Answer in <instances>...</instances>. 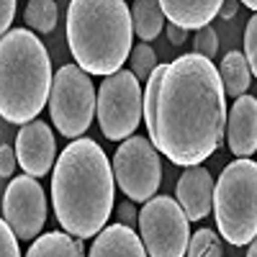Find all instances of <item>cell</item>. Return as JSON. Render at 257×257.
I'll list each match as a JSON object with an SVG mask.
<instances>
[{
  "mask_svg": "<svg viewBox=\"0 0 257 257\" xmlns=\"http://www.w3.org/2000/svg\"><path fill=\"white\" fill-rule=\"evenodd\" d=\"M26 26L34 29L36 34H52L57 29V3L54 0H31V3L26 6Z\"/></svg>",
  "mask_w": 257,
  "mask_h": 257,
  "instance_id": "obj_19",
  "label": "cell"
},
{
  "mask_svg": "<svg viewBox=\"0 0 257 257\" xmlns=\"http://www.w3.org/2000/svg\"><path fill=\"white\" fill-rule=\"evenodd\" d=\"M244 8H249V11H254V13H257V0H247Z\"/></svg>",
  "mask_w": 257,
  "mask_h": 257,
  "instance_id": "obj_31",
  "label": "cell"
},
{
  "mask_svg": "<svg viewBox=\"0 0 257 257\" xmlns=\"http://www.w3.org/2000/svg\"><path fill=\"white\" fill-rule=\"evenodd\" d=\"M16 157L18 165L24 167V173L31 178H44L52 165L57 162V142L49 123L44 121H31L26 126H21V132L16 137Z\"/></svg>",
  "mask_w": 257,
  "mask_h": 257,
  "instance_id": "obj_11",
  "label": "cell"
},
{
  "mask_svg": "<svg viewBox=\"0 0 257 257\" xmlns=\"http://www.w3.org/2000/svg\"><path fill=\"white\" fill-rule=\"evenodd\" d=\"M128 62H132V72H134L139 80H149V77H152V72L160 67L155 49L149 47V44H144V41L134 47V52H132V57H128Z\"/></svg>",
  "mask_w": 257,
  "mask_h": 257,
  "instance_id": "obj_21",
  "label": "cell"
},
{
  "mask_svg": "<svg viewBox=\"0 0 257 257\" xmlns=\"http://www.w3.org/2000/svg\"><path fill=\"white\" fill-rule=\"evenodd\" d=\"M147 254L149 252L139 239V234L123 224L105 226L88 252V257H147Z\"/></svg>",
  "mask_w": 257,
  "mask_h": 257,
  "instance_id": "obj_15",
  "label": "cell"
},
{
  "mask_svg": "<svg viewBox=\"0 0 257 257\" xmlns=\"http://www.w3.org/2000/svg\"><path fill=\"white\" fill-rule=\"evenodd\" d=\"M221 82H224V90L231 98H242L252 82V70H249V62L242 52H226L221 59V67H219Z\"/></svg>",
  "mask_w": 257,
  "mask_h": 257,
  "instance_id": "obj_17",
  "label": "cell"
},
{
  "mask_svg": "<svg viewBox=\"0 0 257 257\" xmlns=\"http://www.w3.org/2000/svg\"><path fill=\"white\" fill-rule=\"evenodd\" d=\"M167 39H170V44L183 47V44H185V39H188V31H183V29L175 26V24H170V26H167Z\"/></svg>",
  "mask_w": 257,
  "mask_h": 257,
  "instance_id": "obj_28",
  "label": "cell"
},
{
  "mask_svg": "<svg viewBox=\"0 0 257 257\" xmlns=\"http://www.w3.org/2000/svg\"><path fill=\"white\" fill-rule=\"evenodd\" d=\"M118 221H121L123 226H128V229H132L134 224H139V213H137V208H134V201L118 203Z\"/></svg>",
  "mask_w": 257,
  "mask_h": 257,
  "instance_id": "obj_27",
  "label": "cell"
},
{
  "mask_svg": "<svg viewBox=\"0 0 257 257\" xmlns=\"http://www.w3.org/2000/svg\"><path fill=\"white\" fill-rule=\"evenodd\" d=\"M188 257H224V252H221V237L213 229H198L190 237Z\"/></svg>",
  "mask_w": 257,
  "mask_h": 257,
  "instance_id": "obj_20",
  "label": "cell"
},
{
  "mask_svg": "<svg viewBox=\"0 0 257 257\" xmlns=\"http://www.w3.org/2000/svg\"><path fill=\"white\" fill-rule=\"evenodd\" d=\"M132 24H134V36L149 44L165 29V11L157 0H137V3H132Z\"/></svg>",
  "mask_w": 257,
  "mask_h": 257,
  "instance_id": "obj_18",
  "label": "cell"
},
{
  "mask_svg": "<svg viewBox=\"0 0 257 257\" xmlns=\"http://www.w3.org/2000/svg\"><path fill=\"white\" fill-rule=\"evenodd\" d=\"M52 59L31 29H13L0 41V116L26 126L52 95Z\"/></svg>",
  "mask_w": 257,
  "mask_h": 257,
  "instance_id": "obj_4",
  "label": "cell"
},
{
  "mask_svg": "<svg viewBox=\"0 0 257 257\" xmlns=\"http://www.w3.org/2000/svg\"><path fill=\"white\" fill-rule=\"evenodd\" d=\"M111 165L113 178L128 201L147 203L155 198L162 183V165L157 147L149 142V137H132L121 142Z\"/></svg>",
  "mask_w": 257,
  "mask_h": 257,
  "instance_id": "obj_9",
  "label": "cell"
},
{
  "mask_svg": "<svg viewBox=\"0 0 257 257\" xmlns=\"http://www.w3.org/2000/svg\"><path fill=\"white\" fill-rule=\"evenodd\" d=\"M98 111V95L88 72L77 64H64L54 75L52 95H49V116L57 132L67 139H80L90 128Z\"/></svg>",
  "mask_w": 257,
  "mask_h": 257,
  "instance_id": "obj_6",
  "label": "cell"
},
{
  "mask_svg": "<svg viewBox=\"0 0 257 257\" xmlns=\"http://www.w3.org/2000/svg\"><path fill=\"white\" fill-rule=\"evenodd\" d=\"M132 6L123 0H72L67 6V44L75 64L103 80L121 72L134 47Z\"/></svg>",
  "mask_w": 257,
  "mask_h": 257,
  "instance_id": "obj_3",
  "label": "cell"
},
{
  "mask_svg": "<svg viewBox=\"0 0 257 257\" xmlns=\"http://www.w3.org/2000/svg\"><path fill=\"white\" fill-rule=\"evenodd\" d=\"M247 257H257V239L249 244V249H247Z\"/></svg>",
  "mask_w": 257,
  "mask_h": 257,
  "instance_id": "obj_30",
  "label": "cell"
},
{
  "mask_svg": "<svg viewBox=\"0 0 257 257\" xmlns=\"http://www.w3.org/2000/svg\"><path fill=\"white\" fill-rule=\"evenodd\" d=\"M113 165L93 139L62 149L52 173V206L62 229L75 239H95L113 211Z\"/></svg>",
  "mask_w": 257,
  "mask_h": 257,
  "instance_id": "obj_2",
  "label": "cell"
},
{
  "mask_svg": "<svg viewBox=\"0 0 257 257\" xmlns=\"http://www.w3.org/2000/svg\"><path fill=\"white\" fill-rule=\"evenodd\" d=\"M165 18L183 31H201L221 13V0H160Z\"/></svg>",
  "mask_w": 257,
  "mask_h": 257,
  "instance_id": "obj_14",
  "label": "cell"
},
{
  "mask_svg": "<svg viewBox=\"0 0 257 257\" xmlns=\"http://www.w3.org/2000/svg\"><path fill=\"white\" fill-rule=\"evenodd\" d=\"M226 90L216 64L190 52L152 72L144 88L149 142L173 165L196 167L226 137Z\"/></svg>",
  "mask_w": 257,
  "mask_h": 257,
  "instance_id": "obj_1",
  "label": "cell"
},
{
  "mask_svg": "<svg viewBox=\"0 0 257 257\" xmlns=\"http://www.w3.org/2000/svg\"><path fill=\"white\" fill-rule=\"evenodd\" d=\"M3 221L18 239H39L47 224V193L31 175H16L3 193Z\"/></svg>",
  "mask_w": 257,
  "mask_h": 257,
  "instance_id": "obj_10",
  "label": "cell"
},
{
  "mask_svg": "<svg viewBox=\"0 0 257 257\" xmlns=\"http://www.w3.org/2000/svg\"><path fill=\"white\" fill-rule=\"evenodd\" d=\"M18 237L13 234V229L3 221L0 224V257H21V249H18Z\"/></svg>",
  "mask_w": 257,
  "mask_h": 257,
  "instance_id": "obj_24",
  "label": "cell"
},
{
  "mask_svg": "<svg viewBox=\"0 0 257 257\" xmlns=\"http://www.w3.org/2000/svg\"><path fill=\"white\" fill-rule=\"evenodd\" d=\"M144 121V93L139 77L128 70H121L105 77L98 88V123L105 139L126 142L132 139Z\"/></svg>",
  "mask_w": 257,
  "mask_h": 257,
  "instance_id": "obj_7",
  "label": "cell"
},
{
  "mask_svg": "<svg viewBox=\"0 0 257 257\" xmlns=\"http://www.w3.org/2000/svg\"><path fill=\"white\" fill-rule=\"evenodd\" d=\"M16 8H18V6H16V0H3V3H0V31H3V36L13 31L11 24H13Z\"/></svg>",
  "mask_w": 257,
  "mask_h": 257,
  "instance_id": "obj_26",
  "label": "cell"
},
{
  "mask_svg": "<svg viewBox=\"0 0 257 257\" xmlns=\"http://www.w3.org/2000/svg\"><path fill=\"white\" fill-rule=\"evenodd\" d=\"M139 234L149 257H185L190 244V219L170 196H155L139 211Z\"/></svg>",
  "mask_w": 257,
  "mask_h": 257,
  "instance_id": "obj_8",
  "label": "cell"
},
{
  "mask_svg": "<svg viewBox=\"0 0 257 257\" xmlns=\"http://www.w3.org/2000/svg\"><path fill=\"white\" fill-rule=\"evenodd\" d=\"M244 57L249 62L252 77H257V13L247 21V29H244Z\"/></svg>",
  "mask_w": 257,
  "mask_h": 257,
  "instance_id": "obj_23",
  "label": "cell"
},
{
  "mask_svg": "<svg viewBox=\"0 0 257 257\" xmlns=\"http://www.w3.org/2000/svg\"><path fill=\"white\" fill-rule=\"evenodd\" d=\"M26 257H85V247L67 231H47L29 247Z\"/></svg>",
  "mask_w": 257,
  "mask_h": 257,
  "instance_id": "obj_16",
  "label": "cell"
},
{
  "mask_svg": "<svg viewBox=\"0 0 257 257\" xmlns=\"http://www.w3.org/2000/svg\"><path fill=\"white\" fill-rule=\"evenodd\" d=\"M237 8H239V3H224V6H221V16H224V18H234Z\"/></svg>",
  "mask_w": 257,
  "mask_h": 257,
  "instance_id": "obj_29",
  "label": "cell"
},
{
  "mask_svg": "<svg viewBox=\"0 0 257 257\" xmlns=\"http://www.w3.org/2000/svg\"><path fill=\"white\" fill-rule=\"evenodd\" d=\"M193 49H196V54H201L206 59L216 57V52H219V36H216V31H213L211 26L196 31V36H193Z\"/></svg>",
  "mask_w": 257,
  "mask_h": 257,
  "instance_id": "obj_22",
  "label": "cell"
},
{
  "mask_svg": "<svg viewBox=\"0 0 257 257\" xmlns=\"http://www.w3.org/2000/svg\"><path fill=\"white\" fill-rule=\"evenodd\" d=\"M213 193H216V180L203 165H196L185 167V173L180 175L175 185V201L190 221H201L213 208Z\"/></svg>",
  "mask_w": 257,
  "mask_h": 257,
  "instance_id": "obj_12",
  "label": "cell"
},
{
  "mask_svg": "<svg viewBox=\"0 0 257 257\" xmlns=\"http://www.w3.org/2000/svg\"><path fill=\"white\" fill-rule=\"evenodd\" d=\"M16 162H18L16 149L8 147V144L0 147V175H3V178H13V173H16Z\"/></svg>",
  "mask_w": 257,
  "mask_h": 257,
  "instance_id": "obj_25",
  "label": "cell"
},
{
  "mask_svg": "<svg viewBox=\"0 0 257 257\" xmlns=\"http://www.w3.org/2000/svg\"><path fill=\"white\" fill-rule=\"evenodd\" d=\"M226 144L237 160L257 152V98L242 95L234 100L226 121Z\"/></svg>",
  "mask_w": 257,
  "mask_h": 257,
  "instance_id": "obj_13",
  "label": "cell"
},
{
  "mask_svg": "<svg viewBox=\"0 0 257 257\" xmlns=\"http://www.w3.org/2000/svg\"><path fill=\"white\" fill-rule=\"evenodd\" d=\"M213 219L224 242L244 247L257 239V162L234 160L216 180Z\"/></svg>",
  "mask_w": 257,
  "mask_h": 257,
  "instance_id": "obj_5",
  "label": "cell"
}]
</instances>
